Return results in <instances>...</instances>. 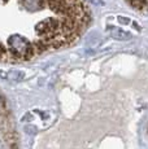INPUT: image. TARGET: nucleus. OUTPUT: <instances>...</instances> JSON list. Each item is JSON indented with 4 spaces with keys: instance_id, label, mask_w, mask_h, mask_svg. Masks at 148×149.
<instances>
[{
    "instance_id": "nucleus-1",
    "label": "nucleus",
    "mask_w": 148,
    "mask_h": 149,
    "mask_svg": "<svg viewBox=\"0 0 148 149\" xmlns=\"http://www.w3.org/2000/svg\"><path fill=\"white\" fill-rule=\"evenodd\" d=\"M108 30L110 31L112 38L117 39V40H129V39H131V34L127 33V31L121 30V29H118V27L109 26V27H108Z\"/></svg>"
},
{
    "instance_id": "nucleus-2",
    "label": "nucleus",
    "mask_w": 148,
    "mask_h": 149,
    "mask_svg": "<svg viewBox=\"0 0 148 149\" xmlns=\"http://www.w3.org/2000/svg\"><path fill=\"white\" fill-rule=\"evenodd\" d=\"M25 78V74L22 71H18V70H15V71H9L7 73V78L5 79H9V81H15V82H20Z\"/></svg>"
},
{
    "instance_id": "nucleus-3",
    "label": "nucleus",
    "mask_w": 148,
    "mask_h": 149,
    "mask_svg": "<svg viewBox=\"0 0 148 149\" xmlns=\"http://www.w3.org/2000/svg\"><path fill=\"white\" fill-rule=\"evenodd\" d=\"M127 1H129L134 8H136V9H139V10H143V12H146L147 0H127Z\"/></svg>"
},
{
    "instance_id": "nucleus-4",
    "label": "nucleus",
    "mask_w": 148,
    "mask_h": 149,
    "mask_svg": "<svg viewBox=\"0 0 148 149\" xmlns=\"http://www.w3.org/2000/svg\"><path fill=\"white\" fill-rule=\"evenodd\" d=\"M118 19L122 22V24H125V25H127V24H129V22H130L129 19H125V18H122V17H118Z\"/></svg>"
},
{
    "instance_id": "nucleus-5",
    "label": "nucleus",
    "mask_w": 148,
    "mask_h": 149,
    "mask_svg": "<svg viewBox=\"0 0 148 149\" xmlns=\"http://www.w3.org/2000/svg\"><path fill=\"white\" fill-rule=\"evenodd\" d=\"M0 149H3V143L0 141Z\"/></svg>"
}]
</instances>
